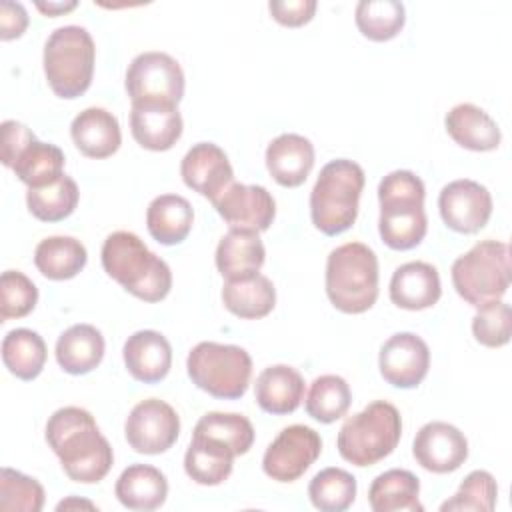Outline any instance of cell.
<instances>
[{
	"mask_svg": "<svg viewBox=\"0 0 512 512\" xmlns=\"http://www.w3.org/2000/svg\"><path fill=\"white\" fill-rule=\"evenodd\" d=\"M88 260L84 244L72 236H48L34 250V264L50 280L74 278Z\"/></svg>",
	"mask_w": 512,
	"mask_h": 512,
	"instance_id": "32",
	"label": "cell"
},
{
	"mask_svg": "<svg viewBox=\"0 0 512 512\" xmlns=\"http://www.w3.org/2000/svg\"><path fill=\"white\" fill-rule=\"evenodd\" d=\"M442 296L438 270L428 262H406L390 280V300L404 310H426Z\"/></svg>",
	"mask_w": 512,
	"mask_h": 512,
	"instance_id": "21",
	"label": "cell"
},
{
	"mask_svg": "<svg viewBox=\"0 0 512 512\" xmlns=\"http://www.w3.org/2000/svg\"><path fill=\"white\" fill-rule=\"evenodd\" d=\"M78 6V2L70 0V2H36V8L46 14V16H60L66 14L70 10H74Z\"/></svg>",
	"mask_w": 512,
	"mask_h": 512,
	"instance_id": "47",
	"label": "cell"
},
{
	"mask_svg": "<svg viewBox=\"0 0 512 512\" xmlns=\"http://www.w3.org/2000/svg\"><path fill=\"white\" fill-rule=\"evenodd\" d=\"M82 508V506H86V508H90V510H94L96 506L92 504V502H86V500H76V498H68V500H62L58 506H56V510H68V508Z\"/></svg>",
	"mask_w": 512,
	"mask_h": 512,
	"instance_id": "48",
	"label": "cell"
},
{
	"mask_svg": "<svg viewBox=\"0 0 512 512\" xmlns=\"http://www.w3.org/2000/svg\"><path fill=\"white\" fill-rule=\"evenodd\" d=\"M412 454L424 470L448 474L466 462L468 440L448 422H428L416 432Z\"/></svg>",
	"mask_w": 512,
	"mask_h": 512,
	"instance_id": "16",
	"label": "cell"
},
{
	"mask_svg": "<svg viewBox=\"0 0 512 512\" xmlns=\"http://www.w3.org/2000/svg\"><path fill=\"white\" fill-rule=\"evenodd\" d=\"M182 116L178 106L164 102H134L130 110V130L134 140L154 152L170 150L182 136Z\"/></svg>",
	"mask_w": 512,
	"mask_h": 512,
	"instance_id": "18",
	"label": "cell"
},
{
	"mask_svg": "<svg viewBox=\"0 0 512 512\" xmlns=\"http://www.w3.org/2000/svg\"><path fill=\"white\" fill-rule=\"evenodd\" d=\"M316 0H272L268 2V10L272 18L282 26H302L312 20L316 12Z\"/></svg>",
	"mask_w": 512,
	"mask_h": 512,
	"instance_id": "44",
	"label": "cell"
},
{
	"mask_svg": "<svg viewBox=\"0 0 512 512\" xmlns=\"http://www.w3.org/2000/svg\"><path fill=\"white\" fill-rule=\"evenodd\" d=\"M326 294L344 314H362L378 298V258L362 242L334 248L326 260Z\"/></svg>",
	"mask_w": 512,
	"mask_h": 512,
	"instance_id": "5",
	"label": "cell"
},
{
	"mask_svg": "<svg viewBox=\"0 0 512 512\" xmlns=\"http://www.w3.org/2000/svg\"><path fill=\"white\" fill-rule=\"evenodd\" d=\"M400 436L402 418L398 408L386 400H376L342 424L336 446L346 462L364 468L392 454Z\"/></svg>",
	"mask_w": 512,
	"mask_h": 512,
	"instance_id": "6",
	"label": "cell"
},
{
	"mask_svg": "<svg viewBox=\"0 0 512 512\" xmlns=\"http://www.w3.org/2000/svg\"><path fill=\"white\" fill-rule=\"evenodd\" d=\"M266 168L270 176L286 188L306 182L314 168V146L300 134H280L266 148Z\"/></svg>",
	"mask_w": 512,
	"mask_h": 512,
	"instance_id": "20",
	"label": "cell"
},
{
	"mask_svg": "<svg viewBox=\"0 0 512 512\" xmlns=\"http://www.w3.org/2000/svg\"><path fill=\"white\" fill-rule=\"evenodd\" d=\"M438 208L450 230L474 234L482 230L492 216V196L480 182L460 178L440 190Z\"/></svg>",
	"mask_w": 512,
	"mask_h": 512,
	"instance_id": "13",
	"label": "cell"
},
{
	"mask_svg": "<svg viewBox=\"0 0 512 512\" xmlns=\"http://www.w3.org/2000/svg\"><path fill=\"white\" fill-rule=\"evenodd\" d=\"M194 224L192 204L178 194L156 196L146 210V226L150 236L164 244L174 246L186 240Z\"/></svg>",
	"mask_w": 512,
	"mask_h": 512,
	"instance_id": "29",
	"label": "cell"
},
{
	"mask_svg": "<svg viewBox=\"0 0 512 512\" xmlns=\"http://www.w3.org/2000/svg\"><path fill=\"white\" fill-rule=\"evenodd\" d=\"M496 496H498V486L494 476L486 470H474L464 478L458 492L440 506V510L442 512H452V510L490 512L496 506Z\"/></svg>",
	"mask_w": 512,
	"mask_h": 512,
	"instance_id": "40",
	"label": "cell"
},
{
	"mask_svg": "<svg viewBox=\"0 0 512 512\" xmlns=\"http://www.w3.org/2000/svg\"><path fill=\"white\" fill-rule=\"evenodd\" d=\"M234 450L210 436L192 434V442L184 454L186 474L202 486L222 484L234 466Z\"/></svg>",
	"mask_w": 512,
	"mask_h": 512,
	"instance_id": "27",
	"label": "cell"
},
{
	"mask_svg": "<svg viewBox=\"0 0 512 512\" xmlns=\"http://www.w3.org/2000/svg\"><path fill=\"white\" fill-rule=\"evenodd\" d=\"M64 162V152L58 146L36 138L18 154L12 170L28 188H40L64 174Z\"/></svg>",
	"mask_w": 512,
	"mask_h": 512,
	"instance_id": "34",
	"label": "cell"
},
{
	"mask_svg": "<svg viewBox=\"0 0 512 512\" xmlns=\"http://www.w3.org/2000/svg\"><path fill=\"white\" fill-rule=\"evenodd\" d=\"M126 92L134 102L174 104L184 96V72L166 52H142L126 70Z\"/></svg>",
	"mask_w": 512,
	"mask_h": 512,
	"instance_id": "10",
	"label": "cell"
},
{
	"mask_svg": "<svg viewBox=\"0 0 512 512\" xmlns=\"http://www.w3.org/2000/svg\"><path fill=\"white\" fill-rule=\"evenodd\" d=\"M352 402V392L348 382L336 374L318 376L306 396V412L310 418L330 424L340 420Z\"/></svg>",
	"mask_w": 512,
	"mask_h": 512,
	"instance_id": "37",
	"label": "cell"
},
{
	"mask_svg": "<svg viewBox=\"0 0 512 512\" xmlns=\"http://www.w3.org/2000/svg\"><path fill=\"white\" fill-rule=\"evenodd\" d=\"M452 284L474 308L500 300L510 286V248L506 242L482 240L452 264Z\"/></svg>",
	"mask_w": 512,
	"mask_h": 512,
	"instance_id": "8",
	"label": "cell"
},
{
	"mask_svg": "<svg viewBox=\"0 0 512 512\" xmlns=\"http://www.w3.org/2000/svg\"><path fill=\"white\" fill-rule=\"evenodd\" d=\"M78 198V184L66 174L46 186L28 188L26 192L30 214L42 222H60L68 218L76 210Z\"/></svg>",
	"mask_w": 512,
	"mask_h": 512,
	"instance_id": "35",
	"label": "cell"
},
{
	"mask_svg": "<svg viewBox=\"0 0 512 512\" xmlns=\"http://www.w3.org/2000/svg\"><path fill=\"white\" fill-rule=\"evenodd\" d=\"M362 190L364 170L360 164L338 158L322 166L310 192L312 224L326 236L346 232L356 222Z\"/></svg>",
	"mask_w": 512,
	"mask_h": 512,
	"instance_id": "4",
	"label": "cell"
},
{
	"mask_svg": "<svg viewBox=\"0 0 512 512\" xmlns=\"http://www.w3.org/2000/svg\"><path fill=\"white\" fill-rule=\"evenodd\" d=\"M222 302L238 318H264L274 310L276 288L272 280L262 274L246 280H226L222 286Z\"/></svg>",
	"mask_w": 512,
	"mask_h": 512,
	"instance_id": "31",
	"label": "cell"
},
{
	"mask_svg": "<svg viewBox=\"0 0 512 512\" xmlns=\"http://www.w3.org/2000/svg\"><path fill=\"white\" fill-rule=\"evenodd\" d=\"M104 336L92 324H74L56 342V360L68 374L92 372L104 358Z\"/></svg>",
	"mask_w": 512,
	"mask_h": 512,
	"instance_id": "28",
	"label": "cell"
},
{
	"mask_svg": "<svg viewBox=\"0 0 512 512\" xmlns=\"http://www.w3.org/2000/svg\"><path fill=\"white\" fill-rule=\"evenodd\" d=\"M114 494L130 510L150 512L160 508L168 496L166 476L150 464H130L116 480Z\"/></svg>",
	"mask_w": 512,
	"mask_h": 512,
	"instance_id": "26",
	"label": "cell"
},
{
	"mask_svg": "<svg viewBox=\"0 0 512 512\" xmlns=\"http://www.w3.org/2000/svg\"><path fill=\"white\" fill-rule=\"evenodd\" d=\"M446 132L462 148L474 152H488L500 146L502 134L498 124L478 106L470 102L456 104L444 118Z\"/></svg>",
	"mask_w": 512,
	"mask_h": 512,
	"instance_id": "25",
	"label": "cell"
},
{
	"mask_svg": "<svg viewBox=\"0 0 512 512\" xmlns=\"http://www.w3.org/2000/svg\"><path fill=\"white\" fill-rule=\"evenodd\" d=\"M44 506V488L36 478L18 470L2 468L0 472V508L40 512Z\"/></svg>",
	"mask_w": 512,
	"mask_h": 512,
	"instance_id": "41",
	"label": "cell"
},
{
	"mask_svg": "<svg viewBox=\"0 0 512 512\" xmlns=\"http://www.w3.org/2000/svg\"><path fill=\"white\" fill-rule=\"evenodd\" d=\"M378 368L388 384L396 388H416L430 368L428 344L412 332H398L382 344Z\"/></svg>",
	"mask_w": 512,
	"mask_h": 512,
	"instance_id": "15",
	"label": "cell"
},
{
	"mask_svg": "<svg viewBox=\"0 0 512 512\" xmlns=\"http://www.w3.org/2000/svg\"><path fill=\"white\" fill-rule=\"evenodd\" d=\"M190 380L204 392L222 400L242 398L252 376L250 354L234 344L200 342L186 360Z\"/></svg>",
	"mask_w": 512,
	"mask_h": 512,
	"instance_id": "9",
	"label": "cell"
},
{
	"mask_svg": "<svg viewBox=\"0 0 512 512\" xmlns=\"http://www.w3.org/2000/svg\"><path fill=\"white\" fill-rule=\"evenodd\" d=\"M38 302L36 284L20 270H6L0 276V320L24 318Z\"/></svg>",
	"mask_w": 512,
	"mask_h": 512,
	"instance_id": "42",
	"label": "cell"
},
{
	"mask_svg": "<svg viewBox=\"0 0 512 512\" xmlns=\"http://www.w3.org/2000/svg\"><path fill=\"white\" fill-rule=\"evenodd\" d=\"M420 480L402 468H392L374 478L368 490V502L374 512H422L418 500Z\"/></svg>",
	"mask_w": 512,
	"mask_h": 512,
	"instance_id": "30",
	"label": "cell"
},
{
	"mask_svg": "<svg viewBox=\"0 0 512 512\" xmlns=\"http://www.w3.org/2000/svg\"><path fill=\"white\" fill-rule=\"evenodd\" d=\"M424 196V182L410 170H394L380 180L378 230L388 248L410 250L424 240L428 230Z\"/></svg>",
	"mask_w": 512,
	"mask_h": 512,
	"instance_id": "3",
	"label": "cell"
},
{
	"mask_svg": "<svg viewBox=\"0 0 512 512\" xmlns=\"http://www.w3.org/2000/svg\"><path fill=\"white\" fill-rule=\"evenodd\" d=\"M46 356V342L30 328H14L2 340L4 366L20 380H34L42 372Z\"/></svg>",
	"mask_w": 512,
	"mask_h": 512,
	"instance_id": "33",
	"label": "cell"
},
{
	"mask_svg": "<svg viewBox=\"0 0 512 512\" xmlns=\"http://www.w3.org/2000/svg\"><path fill=\"white\" fill-rule=\"evenodd\" d=\"M254 398L268 414H290L304 400V378L288 364L268 366L256 378Z\"/></svg>",
	"mask_w": 512,
	"mask_h": 512,
	"instance_id": "24",
	"label": "cell"
},
{
	"mask_svg": "<svg viewBox=\"0 0 512 512\" xmlns=\"http://www.w3.org/2000/svg\"><path fill=\"white\" fill-rule=\"evenodd\" d=\"M46 442L66 476L80 484L100 482L114 464V452L94 416L78 406L56 410L46 422Z\"/></svg>",
	"mask_w": 512,
	"mask_h": 512,
	"instance_id": "1",
	"label": "cell"
},
{
	"mask_svg": "<svg viewBox=\"0 0 512 512\" xmlns=\"http://www.w3.org/2000/svg\"><path fill=\"white\" fill-rule=\"evenodd\" d=\"M32 140H36V136L26 124L16 122V120H4L2 122V164L12 168L18 154Z\"/></svg>",
	"mask_w": 512,
	"mask_h": 512,
	"instance_id": "45",
	"label": "cell"
},
{
	"mask_svg": "<svg viewBox=\"0 0 512 512\" xmlns=\"http://www.w3.org/2000/svg\"><path fill=\"white\" fill-rule=\"evenodd\" d=\"M76 148L88 158H108L122 144L118 118L106 108H86L70 124Z\"/></svg>",
	"mask_w": 512,
	"mask_h": 512,
	"instance_id": "22",
	"label": "cell"
},
{
	"mask_svg": "<svg viewBox=\"0 0 512 512\" xmlns=\"http://www.w3.org/2000/svg\"><path fill=\"white\" fill-rule=\"evenodd\" d=\"M100 258L104 272L144 302H160L172 288L170 266L134 232H112L102 244Z\"/></svg>",
	"mask_w": 512,
	"mask_h": 512,
	"instance_id": "2",
	"label": "cell"
},
{
	"mask_svg": "<svg viewBox=\"0 0 512 512\" xmlns=\"http://www.w3.org/2000/svg\"><path fill=\"white\" fill-rule=\"evenodd\" d=\"M96 46L84 26L68 24L56 28L44 44V74L58 98L82 96L94 74Z\"/></svg>",
	"mask_w": 512,
	"mask_h": 512,
	"instance_id": "7",
	"label": "cell"
},
{
	"mask_svg": "<svg viewBox=\"0 0 512 512\" xmlns=\"http://www.w3.org/2000/svg\"><path fill=\"white\" fill-rule=\"evenodd\" d=\"M354 18L362 36L374 42H386L404 28L406 8L396 0H360Z\"/></svg>",
	"mask_w": 512,
	"mask_h": 512,
	"instance_id": "36",
	"label": "cell"
},
{
	"mask_svg": "<svg viewBox=\"0 0 512 512\" xmlns=\"http://www.w3.org/2000/svg\"><path fill=\"white\" fill-rule=\"evenodd\" d=\"M124 434L134 452L162 454L178 440L180 418L168 402L148 398L130 410Z\"/></svg>",
	"mask_w": 512,
	"mask_h": 512,
	"instance_id": "12",
	"label": "cell"
},
{
	"mask_svg": "<svg viewBox=\"0 0 512 512\" xmlns=\"http://www.w3.org/2000/svg\"><path fill=\"white\" fill-rule=\"evenodd\" d=\"M212 204L224 222L236 230L264 232L276 216L272 194L258 184L232 182Z\"/></svg>",
	"mask_w": 512,
	"mask_h": 512,
	"instance_id": "14",
	"label": "cell"
},
{
	"mask_svg": "<svg viewBox=\"0 0 512 512\" xmlns=\"http://www.w3.org/2000/svg\"><path fill=\"white\" fill-rule=\"evenodd\" d=\"M320 452V434L310 426L292 424L286 426L266 448L262 470L276 482H294L316 462Z\"/></svg>",
	"mask_w": 512,
	"mask_h": 512,
	"instance_id": "11",
	"label": "cell"
},
{
	"mask_svg": "<svg viewBox=\"0 0 512 512\" xmlns=\"http://www.w3.org/2000/svg\"><path fill=\"white\" fill-rule=\"evenodd\" d=\"M180 174L188 188L212 202L234 180V170L226 152L212 142L194 144L182 158Z\"/></svg>",
	"mask_w": 512,
	"mask_h": 512,
	"instance_id": "17",
	"label": "cell"
},
{
	"mask_svg": "<svg viewBox=\"0 0 512 512\" xmlns=\"http://www.w3.org/2000/svg\"><path fill=\"white\" fill-rule=\"evenodd\" d=\"M124 364L130 376L144 384L164 380L172 366V346L156 330H138L124 342Z\"/></svg>",
	"mask_w": 512,
	"mask_h": 512,
	"instance_id": "19",
	"label": "cell"
},
{
	"mask_svg": "<svg viewBox=\"0 0 512 512\" xmlns=\"http://www.w3.org/2000/svg\"><path fill=\"white\" fill-rule=\"evenodd\" d=\"M28 26L26 8L20 2H0V38L14 40L24 34Z\"/></svg>",
	"mask_w": 512,
	"mask_h": 512,
	"instance_id": "46",
	"label": "cell"
},
{
	"mask_svg": "<svg viewBox=\"0 0 512 512\" xmlns=\"http://www.w3.org/2000/svg\"><path fill=\"white\" fill-rule=\"evenodd\" d=\"M512 332L510 306L502 300L488 302L478 308L472 318V334L476 342L488 348H500L508 344Z\"/></svg>",
	"mask_w": 512,
	"mask_h": 512,
	"instance_id": "43",
	"label": "cell"
},
{
	"mask_svg": "<svg viewBox=\"0 0 512 512\" xmlns=\"http://www.w3.org/2000/svg\"><path fill=\"white\" fill-rule=\"evenodd\" d=\"M308 496L312 506L322 512H342L356 498V478L336 466L324 468L310 480Z\"/></svg>",
	"mask_w": 512,
	"mask_h": 512,
	"instance_id": "38",
	"label": "cell"
},
{
	"mask_svg": "<svg viewBox=\"0 0 512 512\" xmlns=\"http://www.w3.org/2000/svg\"><path fill=\"white\" fill-rule=\"evenodd\" d=\"M194 434L216 438L228 444L236 456L246 454L254 444V426L252 422L236 412H208L196 426Z\"/></svg>",
	"mask_w": 512,
	"mask_h": 512,
	"instance_id": "39",
	"label": "cell"
},
{
	"mask_svg": "<svg viewBox=\"0 0 512 512\" xmlns=\"http://www.w3.org/2000/svg\"><path fill=\"white\" fill-rule=\"evenodd\" d=\"M266 250L252 230L230 228L216 246V268L226 280H246L260 272L264 266Z\"/></svg>",
	"mask_w": 512,
	"mask_h": 512,
	"instance_id": "23",
	"label": "cell"
}]
</instances>
